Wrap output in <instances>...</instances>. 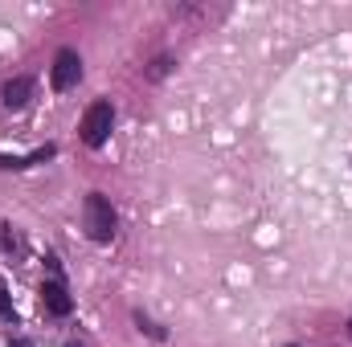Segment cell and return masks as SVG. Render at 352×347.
Returning <instances> with one entry per match:
<instances>
[{
    "instance_id": "1",
    "label": "cell",
    "mask_w": 352,
    "mask_h": 347,
    "mask_svg": "<svg viewBox=\"0 0 352 347\" xmlns=\"http://www.w3.org/2000/svg\"><path fill=\"white\" fill-rule=\"evenodd\" d=\"M82 225H87L90 241H111L115 237L119 217H115V208H111V200L102 192H90L87 200H82Z\"/></svg>"
},
{
    "instance_id": "2",
    "label": "cell",
    "mask_w": 352,
    "mask_h": 347,
    "mask_svg": "<svg viewBox=\"0 0 352 347\" xmlns=\"http://www.w3.org/2000/svg\"><path fill=\"white\" fill-rule=\"evenodd\" d=\"M111 127H115V106L102 98V102L90 106L87 119H82V143H87V147H102L107 135H111Z\"/></svg>"
},
{
    "instance_id": "3",
    "label": "cell",
    "mask_w": 352,
    "mask_h": 347,
    "mask_svg": "<svg viewBox=\"0 0 352 347\" xmlns=\"http://www.w3.org/2000/svg\"><path fill=\"white\" fill-rule=\"evenodd\" d=\"M78 78H82V58L74 53V49H62L58 58H54V70H50V82L58 94H66V90L78 86Z\"/></svg>"
},
{
    "instance_id": "4",
    "label": "cell",
    "mask_w": 352,
    "mask_h": 347,
    "mask_svg": "<svg viewBox=\"0 0 352 347\" xmlns=\"http://www.w3.org/2000/svg\"><path fill=\"white\" fill-rule=\"evenodd\" d=\"M41 302H45V311L58 315V319H66V315L74 311V302H70V294H66L62 282H45V286H41Z\"/></svg>"
},
{
    "instance_id": "5",
    "label": "cell",
    "mask_w": 352,
    "mask_h": 347,
    "mask_svg": "<svg viewBox=\"0 0 352 347\" xmlns=\"http://www.w3.org/2000/svg\"><path fill=\"white\" fill-rule=\"evenodd\" d=\"M29 98H33V78H12V82H4V106H8V110H21Z\"/></svg>"
},
{
    "instance_id": "6",
    "label": "cell",
    "mask_w": 352,
    "mask_h": 347,
    "mask_svg": "<svg viewBox=\"0 0 352 347\" xmlns=\"http://www.w3.org/2000/svg\"><path fill=\"white\" fill-rule=\"evenodd\" d=\"M45 160H54V147H37V152L25 156V160H8V156H0V168H33V164H45Z\"/></svg>"
},
{
    "instance_id": "7",
    "label": "cell",
    "mask_w": 352,
    "mask_h": 347,
    "mask_svg": "<svg viewBox=\"0 0 352 347\" xmlns=\"http://www.w3.org/2000/svg\"><path fill=\"white\" fill-rule=\"evenodd\" d=\"M0 319H16V315H12V302H8V290H4V286H0Z\"/></svg>"
},
{
    "instance_id": "8",
    "label": "cell",
    "mask_w": 352,
    "mask_h": 347,
    "mask_svg": "<svg viewBox=\"0 0 352 347\" xmlns=\"http://www.w3.org/2000/svg\"><path fill=\"white\" fill-rule=\"evenodd\" d=\"M168 66H173V62H168V58H160V62L152 66V78H164V74H168Z\"/></svg>"
},
{
    "instance_id": "9",
    "label": "cell",
    "mask_w": 352,
    "mask_h": 347,
    "mask_svg": "<svg viewBox=\"0 0 352 347\" xmlns=\"http://www.w3.org/2000/svg\"><path fill=\"white\" fill-rule=\"evenodd\" d=\"M287 347H295V344H287Z\"/></svg>"
}]
</instances>
